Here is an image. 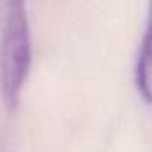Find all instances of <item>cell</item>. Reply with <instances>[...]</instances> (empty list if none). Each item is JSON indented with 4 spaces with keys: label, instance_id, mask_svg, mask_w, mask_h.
Returning <instances> with one entry per match:
<instances>
[{
    "label": "cell",
    "instance_id": "1",
    "mask_svg": "<svg viewBox=\"0 0 152 152\" xmlns=\"http://www.w3.org/2000/svg\"><path fill=\"white\" fill-rule=\"evenodd\" d=\"M32 63V39L27 9L23 2L6 4L2 39H0V91L7 111L20 104L23 86Z\"/></svg>",
    "mask_w": 152,
    "mask_h": 152
},
{
    "label": "cell",
    "instance_id": "2",
    "mask_svg": "<svg viewBox=\"0 0 152 152\" xmlns=\"http://www.w3.org/2000/svg\"><path fill=\"white\" fill-rule=\"evenodd\" d=\"M134 83H136V88H138L141 99L148 104L150 102V27L145 29L141 45L136 54Z\"/></svg>",
    "mask_w": 152,
    "mask_h": 152
}]
</instances>
